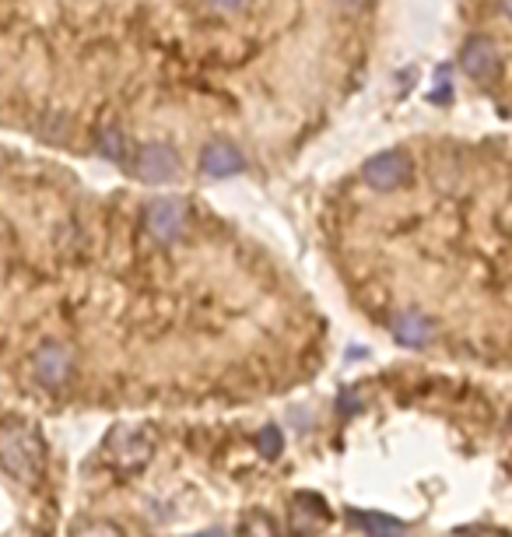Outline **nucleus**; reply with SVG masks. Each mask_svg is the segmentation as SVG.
Returning a JSON list of instances; mask_svg holds the SVG:
<instances>
[{"instance_id": "obj_1", "label": "nucleus", "mask_w": 512, "mask_h": 537, "mask_svg": "<svg viewBox=\"0 0 512 537\" xmlns=\"http://www.w3.org/2000/svg\"><path fill=\"white\" fill-rule=\"evenodd\" d=\"M0 467L22 485H32L43 474V443L18 418L0 422Z\"/></svg>"}, {"instance_id": "obj_2", "label": "nucleus", "mask_w": 512, "mask_h": 537, "mask_svg": "<svg viewBox=\"0 0 512 537\" xmlns=\"http://www.w3.org/2000/svg\"><path fill=\"white\" fill-rule=\"evenodd\" d=\"M151 453H155V432L148 425H116L109 432L106 457L116 471L137 474L151 460Z\"/></svg>"}, {"instance_id": "obj_3", "label": "nucleus", "mask_w": 512, "mask_h": 537, "mask_svg": "<svg viewBox=\"0 0 512 537\" xmlns=\"http://www.w3.org/2000/svg\"><path fill=\"white\" fill-rule=\"evenodd\" d=\"M186 225H190V211L179 197H155L144 208V229L155 243H176L183 239Z\"/></svg>"}, {"instance_id": "obj_4", "label": "nucleus", "mask_w": 512, "mask_h": 537, "mask_svg": "<svg viewBox=\"0 0 512 537\" xmlns=\"http://www.w3.org/2000/svg\"><path fill=\"white\" fill-rule=\"evenodd\" d=\"M460 67L477 85H495L502 78V53L488 36H470L460 50Z\"/></svg>"}, {"instance_id": "obj_5", "label": "nucleus", "mask_w": 512, "mask_h": 537, "mask_svg": "<svg viewBox=\"0 0 512 537\" xmlns=\"http://www.w3.org/2000/svg\"><path fill=\"white\" fill-rule=\"evenodd\" d=\"M32 373L46 390H60L74 376V355L60 341H46L32 355Z\"/></svg>"}, {"instance_id": "obj_6", "label": "nucleus", "mask_w": 512, "mask_h": 537, "mask_svg": "<svg viewBox=\"0 0 512 537\" xmlns=\"http://www.w3.org/2000/svg\"><path fill=\"white\" fill-rule=\"evenodd\" d=\"M411 158H407V151H379V155H372L369 162H365L362 176L369 187L376 190H397L404 187L407 179H411Z\"/></svg>"}, {"instance_id": "obj_7", "label": "nucleus", "mask_w": 512, "mask_h": 537, "mask_svg": "<svg viewBox=\"0 0 512 537\" xmlns=\"http://www.w3.org/2000/svg\"><path fill=\"white\" fill-rule=\"evenodd\" d=\"M134 172H137V179H144V183L158 187V183H169V179L179 172V158H176V151H172L169 144L151 141V144H144V148L137 151Z\"/></svg>"}, {"instance_id": "obj_8", "label": "nucleus", "mask_w": 512, "mask_h": 537, "mask_svg": "<svg viewBox=\"0 0 512 537\" xmlns=\"http://www.w3.org/2000/svg\"><path fill=\"white\" fill-rule=\"evenodd\" d=\"M200 169L214 179H228V176H235V172L246 169V158H242V151L235 148L232 141L214 137V141H207L204 151H200Z\"/></svg>"}, {"instance_id": "obj_9", "label": "nucleus", "mask_w": 512, "mask_h": 537, "mask_svg": "<svg viewBox=\"0 0 512 537\" xmlns=\"http://www.w3.org/2000/svg\"><path fill=\"white\" fill-rule=\"evenodd\" d=\"M327 520L330 509L316 492H299L288 506V523H292L295 534H316V530L327 527Z\"/></svg>"}, {"instance_id": "obj_10", "label": "nucleus", "mask_w": 512, "mask_h": 537, "mask_svg": "<svg viewBox=\"0 0 512 537\" xmlns=\"http://www.w3.org/2000/svg\"><path fill=\"white\" fill-rule=\"evenodd\" d=\"M393 341L404 344V348H425V344L435 341V323L425 313L407 309L393 320Z\"/></svg>"}, {"instance_id": "obj_11", "label": "nucleus", "mask_w": 512, "mask_h": 537, "mask_svg": "<svg viewBox=\"0 0 512 537\" xmlns=\"http://www.w3.org/2000/svg\"><path fill=\"white\" fill-rule=\"evenodd\" d=\"M348 523H355V527L369 537H404L407 534V527L397 520V516L365 513V509H348Z\"/></svg>"}, {"instance_id": "obj_12", "label": "nucleus", "mask_w": 512, "mask_h": 537, "mask_svg": "<svg viewBox=\"0 0 512 537\" xmlns=\"http://www.w3.org/2000/svg\"><path fill=\"white\" fill-rule=\"evenodd\" d=\"M99 151L109 158V162H130V141L120 127H102L99 130Z\"/></svg>"}, {"instance_id": "obj_13", "label": "nucleus", "mask_w": 512, "mask_h": 537, "mask_svg": "<svg viewBox=\"0 0 512 537\" xmlns=\"http://www.w3.org/2000/svg\"><path fill=\"white\" fill-rule=\"evenodd\" d=\"M256 450H260V457L264 460L281 457V450H285V436H281L278 425H264V429H260V436H256Z\"/></svg>"}, {"instance_id": "obj_14", "label": "nucleus", "mask_w": 512, "mask_h": 537, "mask_svg": "<svg viewBox=\"0 0 512 537\" xmlns=\"http://www.w3.org/2000/svg\"><path fill=\"white\" fill-rule=\"evenodd\" d=\"M246 537H278V527H274L267 513H253L246 520Z\"/></svg>"}, {"instance_id": "obj_15", "label": "nucleus", "mask_w": 512, "mask_h": 537, "mask_svg": "<svg viewBox=\"0 0 512 537\" xmlns=\"http://www.w3.org/2000/svg\"><path fill=\"white\" fill-rule=\"evenodd\" d=\"M337 408H341V415H358V411H362V397L351 387H344L341 397H337Z\"/></svg>"}, {"instance_id": "obj_16", "label": "nucleus", "mask_w": 512, "mask_h": 537, "mask_svg": "<svg viewBox=\"0 0 512 537\" xmlns=\"http://www.w3.org/2000/svg\"><path fill=\"white\" fill-rule=\"evenodd\" d=\"M246 4L249 0H207V8H211L214 15H239Z\"/></svg>"}, {"instance_id": "obj_17", "label": "nucleus", "mask_w": 512, "mask_h": 537, "mask_svg": "<svg viewBox=\"0 0 512 537\" xmlns=\"http://www.w3.org/2000/svg\"><path fill=\"white\" fill-rule=\"evenodd\" d=\"M460 537H509V534L498 527H467V530H460Z\"/></svg>"}, {"instance_id": "obj_18", "label": "nucleus", "mask_w": 512, "mask_h": 537, "mask_svg": "<svg viewBox=\"0 0 512 537\" xmlns=\"http://www.w3.org/2000/svg\"><path fill=\"white\" fill-rule=\"evenodd\" d=\"M337 4H341L344 11H365L369 8V0H337Z\"/></svg>"}, {"instance_id": "obj_19", "label": "nucleus", "mask_w": 512, "mask_h": 537, "mask_svg": "<svg viewBox=\"0 0 512 537\" xmlns=\"http://www.w3.org/2000/svg\"><path fill=\"white\" fill-rule=\"evenodd\" d=\"M190 537H225V530L211 527V530H204V534H190Z\"/></svg>"}, {"instance_id": "obj_20", "label": "nucleus", "mask_w": 512, "mask_h": 537, "mask_svg": "<svg viewBox=\"0 0 512 537\" xmlns=\"http://www.w3.org/2000/svg\"><path fill=\"white\" fill-rule=\"evenodd\" d=\"M498 4H502V11H505V15L512 18V0H498Z\"/></svg>"}]
</instances>
